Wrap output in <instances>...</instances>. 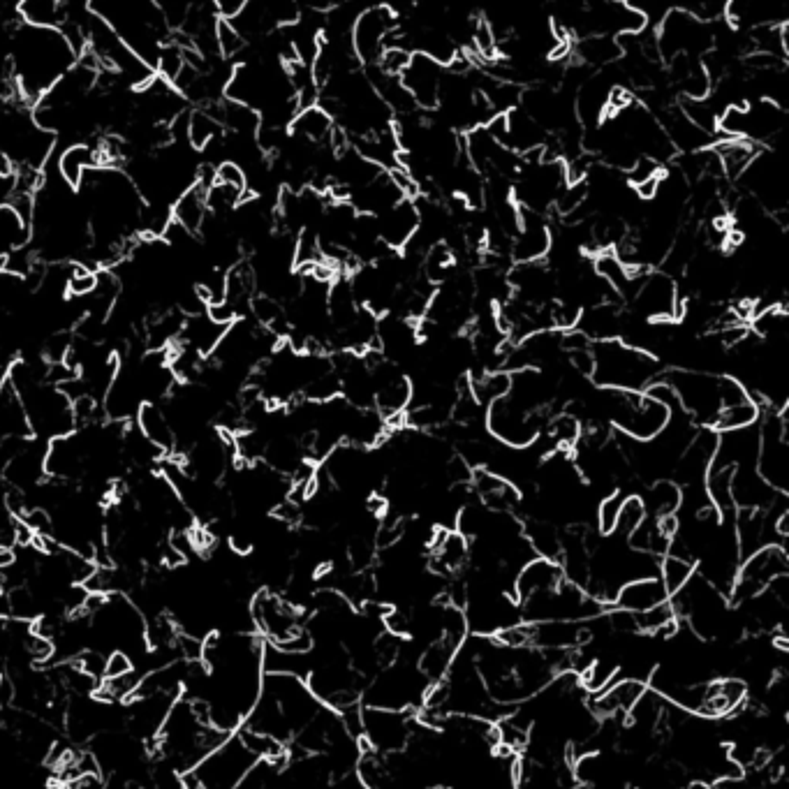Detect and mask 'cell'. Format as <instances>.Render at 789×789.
<instances>
[{"mask_svg": "<svg viewBox=\"0 0 789 789\" xmlns=\"http://www.w3.org/2000/svg\"><path fill=\"white\" fill-rule=\"evenodd\" d=\"M77 63L61 31L19 24L10 40V75L14 93L28 105L38 102Z\"/></svg>", "mask_w": 789, "mask_h": 789, "instance_id": "1", "label": "cell"}, {"mask_svg": "<svg viewBox=\"0 0 789 789\" xmlns=\"http://www.w3.org/2000/svg\"><path fill=\"white\" fill-rule=\"evenodd\" d=\"M88 10L105 21L128 49L156 70L160 49L169 42V28L153 0H95Z\"/></svg>", "mask_w": 789, "mask_h": 789, "instance_id": "2", "label": "cell"}, {"mask_svg": "<svg viewBox=\"0 0 789 789\" xmlns=\"http://www.w3.org/2000/svg\"><path fill=\"white\" fill-rule=\"evenodd\" d=\"M595 387L609 392H644L658 380V359L644 350L625 345L623 341H597L591 345Z\"/></svg>", "mask_w": 789, "mask_h": 789, "instance_id": "3", "label": "cell"}, {"mask_svg": "<svg viewBox=\"0 0 789 789\" xmlns=\"http://www.w3.org/2000/svg\"><path fill=\"white\" fill-rule=\"evenodd\" d=\"M14 392L19 394L21 403H24L33 438L58 440L77 429L72 403L51 382H31V385L14 389Z\"/></svg>", "mask_w": 789, "mask_h": 789, "instance_id": "4", "label": "cell"}, {"mask_svg": "<svg viewBox=\"0 0 789 789\" xmlns=\"http://www.w3.org/2000/svg\"><path fill=\"white\" fill-rule=\"evenodd\" d=\"M655 38H658L660 58H665L667 63L676 56L702 58V54L715 47V35L709 31V24H702L678 7H671L667 17L660 21Z\"/></svg>", "mask_w": 789, "mask_h": 789, "instance_id": "5", "label": "cell"}, {"mask_svg": "<svg viewBox=\"0 0 789 789\" xmlns=\"http://www.w3.org/2000/svg\"><path fill=\"white\" fill-rule=\"evenodd\" d=\"M486 426L500 445L510 449L533 447L542 435L544 415L540 412L523 410L510 396L500 398L486 408Z\"/></svg>", "mask_w": 789, "mask_h": 789, "instance_id": "6", "label": "cell"}, {"mask_svg": "<svg viewBox=\"0 0 789 789\" xmlns=\"http://www.w3.org/2000/svg\"><path fill=\"white\" fill-rule=\"evenodd\" d=\"M787 570L789 556L780 544H771V547L750 553L748 558H743V565H739L729 597L734 602H748L752 597L762 595L773 581L785 577Z\"/></svg>", "mask_w": 789, "mask_h": 789, "instance_id": "7", "label": "cell"}, {"mask_svg": "<svg viewBox=\"0 0 789 789\" xmlns=\"http://www.w3.org/2000/svg\"><path fill=\"white\" fill-rule=\"evenodd\" d=\"M250 618H253V625L264 637V641L271 646L285 644L287 639H292L294 634H299L304 630V623H301V609L294 607L280 597L278 593L269 591V588H262L260 593L253 597L250 602Z\"/></svg>", "mask_w": 789, "mask_h": 789, "instance_id": "8", "label": "cell"}, {"mask_svg": "<svg viewBox=\"0 0 789 789\" xmlns=\"http://www.w3.org/2000/svg\"><path fill=\"white\" fill-rule=\"evenodd\" d=\"M364 720V739L380 755H394L410 746L412 734L417 732L412 711H385V709H361Z\"/></svg>", "mask_w": 789, "mask_h": 789, "instance_id": "9", "label": "cell"}, {"mask_svg": "<svg viewBox=\"0 0 789 789\" xmlns=\"http://www.w3.org/2000/svg\"><path fill=\"white\" fill-rule=\"evenodd\" d=\"M630 301L634 313L646 320L669 322L683 315V299H678L676 280L665 271H648Z\"/></svg>", "mask_w": 789, "mask_h": 789, "instance_id": "10", "label": "cell"}, {"mask_svg": "<svg viewBox=\"0 0 789 789\" xmlns=\"http://www.w3.org/2000/svg\"><path fill=\"white\" fill-rule=\"evenodd\" d=\"M398 28L396 12L389 5H373L359 12L352 26V49L355 56L364 63H378L382 51L387 49L389 35Z\"/></svg>", "mask_w": 789, "mask_h": 789, "instance_id": "11", "label": "cell"}, {"mask_svg": "<svg viewBox=\"0 0 789 789\" xmlns=\"http://www.w3.org/2000/svg\"><path fill=\"white\" fill-rule=\"evenodd\" d=\"M521 227L512 239L510 257L514 264H530L544 262L551 253V230L542 213L521 209L519 206Z\"/></svg>", "mask_w": 789, "mask_h": 789, "instance_id": "12", "label": "cell"}, {"mask_svg": "<svg viewBox=\"0 0 789 789\" xmlns=\"http://www.w3.org/2000/svg\"><path fill=\"white\" fill-rule=\"evenodd\" d=\"M445 68L431 61L429 56L412 54L408 68L401 77V86L410 93V98L415 100L417 109L431 112L438 109V93H440V79Z\"/></svg>", "mask_w": 789, "mask_h": 789, "instance_id": "13", "label": "cell"}, {"mask_svg": "<svg viewBox=\"0 0 789 789\" xmlns=\"http://www.w3.org/2000/svg\"><path fill=\"white\" fill-rule=\"evenodd\" d=\"M378 225V239L385 248L401 253L419 230V211L415 199H401L394 209L375 218Z\"/></svg>", "mask_w": 789, "mask_h": 789, "instance_id": "14", "label": "cell"}, {"mask_svg": "<svg viewBox=\"0 0 789 789\" xmlns=\"http://www.w3.org/2000/svg\"><path fill=\"white\" fill-rule=\"evenodd\" d=\"M565 574L558 560L549 558H533L521 567L519 574L514 577V600L526 602L528 597L556 591L563 584Z\"/></svg>", "mask_w": 789, "mask_h": 789, "instance_id": "15", "label": "cell"}, {"mask_svg": "<svg viewBox=\"0 0 789 789\" xmlns=\"http://www.w3.org/2000/svg\"><path fill=\"white\" fill-rule=\"evenodd\" d=\"M646 690V683L632 681V678H621V681L611 683L607 690H602L600 695H593L591 702H588V713L600 715L604 720L628 715L634 709V704L644 697Z\"/></svg>", "mask_w": 789, "mask_h": 789, "instance_id": "16", "label": "cell"}, {"mask_svg": "<svg viewBox=\"0 0 789 789\" xmlns=\"http://www.w3.org/2000/svg\"><path fill=\"white\" fill-rule=\"evenodd\" d=\"M98 167H102L100 149L88 144H70L68 149L61 151V156L56 160L58 176H61V181L70 190H79L84 176Z\"/></svg>", "mask_w": 789, "mask_h": 789, "instance_id": "17", "label": "cell"}, {"mask_svg": "<svg viewBox=\"0 0 789 789\" xmlns=\"http://www.w3.org/2000/svg\"><path fill=\"white\" fill-rule=\"evenodd\" d=\"M667 600L669 595L665 586H662L660 577L630 581V584L618 588L614 597L616 607L621 611H628V614H644V611L658 607V604Z\"/></svg>", "mask_w": 789, "mask_h": 789, "instance_id": "18", "label": "cell"}, {"mask_svg": "<svg viewBox=\"0 0 789 789\" xmlns=\"http://www.w3.org/2000/svg\"><path fill=\"white\" fill-rule=\"evenodd\" d=\"M33 438L28 417L19 394L14 392L10 382L0 385V442L5 440H28Z\"/></svg>", "mask_w": 789, "mask_h": 789, "instance_id": "19", "label": "cell"}, {"mask_svg": "<svg viewBox=\"0 0 789 789\" xmlns=\"http://www.w3.org/2000/svg\"><path fill=\"white\" fill-rule=\"evenodd\" d=\"M135 426L139 429V433L144 435L146 440L153 442L162 454H169L174 452L176 447V440H174V431L172 426H169L165 412H162V405L158 403H144L142 408H139L137 417H135Z\"/></svg>", "mask_w": 789, "mask_h": 789, "instance_id": "20", "label": "cell"}, {"mask_svg": "<svg viewBox=\"0 0 789 789\" xmlns=\"http://www.w3.org/2000/svg\"><path fill=\"white\" fill-rule=\"evenodd\" d=\"M290 130L294 137L304 139V142H311L315 146L327 144L331 130H334V119L324 112L320 105L301 109V112L294 116V121L290 123Z\"/></svg>", "mask_w": 789, "mask_h": 789, "instance_id": "21", "label": "cell"}, {"mask_svg": "<svg viewBox=\"0 0 789 789\" xmlns=\"http://www.w3.org/2000/svg\"><path fill=\"white\" fill-rule=\"evenodd\" d=\"M507 123H510V139H507V149L512 153H528L544 146V130L537 125L530 116L523 112L521 107L507 112Z\"/></svg>", "mask_w": 789, "mask_h": 789, "instance_id": "22", "label": "cell"}, {"mask_svg": "<svg viewBox=\"0 0 789 789\" xmlns=\"http://www.w3.org/2000/svg\"><path fill=\"white\" fill-rule=\"evenodd\" d=\"M206 213H209L206 211V188L199 186V183H195L188 193H183L172 206L174 223H179L183 230L195 234V237L202 230Z\"/></svg>", "mask_w": 789, "mask_h": 789, "instance_id": "23", "label": "cell"}, {"mask_svg": "<svg viewBox=\"0 0 789 789\" xmlns=\"http://www.w3.org/2000/svg\"><path fill=\"white\" fill-rule=\"evenodd\" d=\"M21 24L35 26V28H58L65 21V3H56V0H24L17 7Z\"/></svg>", "mask_w": 789, "mask_h": 789, "instance_id": "24", "label": "cell"}, {"mask_svg": "<svg viewBox=\"0 0 789 789\" xmlns=\"http://www.w3.org/2000/svg\"><path fill=\"white\" fill-rule=\"evenodd\" d=\"M577 56L586 65L593 68H609L611 63H616L623 56L621 47H618L616 38H607V35H597V38H584L577 44Z\"/></svg>", "mask_w": 789, "mask_h": 789, "instance_id": "25", "label": "cell"}, {"mask_svg": "<svg viewBox=\"0 0 789 789\" xmlns=\"http://www.w3.org/2000/svg\"><path fill=\"white\" fill-rule=\"evenodd\" d=\"M757 419H759V405H757L755 398L750 396L743 403L722 408L718 412V417H715L711 429L718 431V433L741 431V429H750V426H755Z\"/></svg>", "mask_w": 789, "mask_h": 789, "instance_id": "26", "label": "cell"}, {"mask_svg": "<svg viewBox=\"0 0 789 789\" xmlns=\"http://www.w3.org/2000/svg\"><path fill=\"white\" fill-rule=\"evenodd\" d=\"M646 512L653 514V519H662V516H671L681 507V486H676L671 479H658L648 489V496L644 500Z\"/></svg>", "mask_w": 789, "mask_h": 789, "instance_id": "27", "label": "cell"}, {"mask_svg": "<svg viewBox=\"0 0 789 789\" xmlns=\"http://www.w3.org/2000/svg\"><path fill=\"white\" fill-rule=\"evenodd\" d=\"M220 135H223V128H220L216 116H213L209 109H197V112H190L186 139L195 151H204L206 146H209L213 139L220 137Z\"/></svg>", "mask_w": 789, "mask_h": 789, "instance_id": "28", "label": "cell"}, {"mask_svg": "<svg viewBox=\"0 0 789 789\" xmlns=\"http://www.w3.org/2000/svg\"><path fill=\"white\" fill-rule=\"evenodd\" d=\"M692 574H695V563H690V560H683V558H676V556H665L660 563V572L658 577L662 581V586H665L667 595H676L681 588L688 584L692 579Z\"/></svg>", "mask_w": 789, "mask_h": 789, "instance_id": "29", "label": "cell"}, {"mask_svg": "<svg viewBox=\"0 0 789 789\" xmlns=\"http://www.w3.org/2000/svg\"><path fill=\"white\" fill-rule=\"evenodd\" d=\"M547 426H549L547 431L549 440L556 445V449H560V452H563V449L577 447V442L581 440V424L577 417L570 415V412L553 417Z\"/></svg>", "mask_w": 789, "mask_h": 789, "instance_id": "30", "label": "cell"}, {"mask_svg": "<svg viewBox=\"0 0 789 789\" xmlns=\"http://www.w3.org/2000/svg\"><path fill=\"white\" fill-rule=\"evenodd\" d=\"M216 44H218V54L223 56L225 61H232V58H237L243 54V51H246L248 42L241 38V35L237 33V28H234L230 21L218 19Z\"/></svg>", "mask_w": 789, "mask_h": 789, "instance_id": "31", "label": "cell"}, {"mask_svg": "<svg viewBox=\"0 0 789 789\" xmlns=\"http://www.w3.org/2000/svg\"><path fill=\"white\" fill-rule=\"evenodd\" d=\"M646 516H648V512H646V507H644V498L625 496L621 514H618L616 530H621V533L628 537L632 530H637L641 523L646 521Z\"/></svg>", "mask_w": 789, "mask_h": 789, "instance_id": "32", "label": "cell"}, {"mask_svg": "<svg viewBox=\"0 0 789 789\" xmlns=\"http://www.w3.org/2000/svg\"><path fill=\"white\" fill-rule=\"evenodd\" d=\"M623 500H625L623 491L609 493V496L602 500V503H600V510H597V523H600V533H604V535L616 533L618 514H621Z\"/></svg>", "mask_w": 789, "mask_h": 789, "instance_id": "33", "label": "cell"}, {"mask_svg": "<svg viewBox=\"0 0 789 789\" xmlns=\"http://www.w3.org/2000/svg\"><path fill=\"white\" fill-rule=\"evenodd\" d=\"M412 58V51L403 49V47H389L382 51V56L378 58V63H375V68H378L382 75L387 77H401L405 68H408Z\"/></svg>", "mask_w": 789, "mask_h": 789, "instance_id": "34", "label": "cell"}, {"mask_svg": "<svg viewBox=\"0 0 789 789\" xmlns=\"http://www.w3.org/2000/svg\"><path fill=\"white\" fill-rule=\"evenodd\" d=\"M14 174V165L12 160L5 156L3 151H0V176H12Z\"/></svg>", "mask_w": 789, "mask_h": 789, "instance_id": "35", "label": "cell"}, {"mask_svg": "<svg viewBox=\"0 0 789 789\" xmlns=\"http://www.w3.org/2000/svg\"><path fill=\"white\" fill-rule=\"evenodd\" d=\"M628 789H639V787H628Z\"/></svg>", "mask_w": 789, "mask_h": 789, "instance_id": "36", "label": "cell"}]
</instances>
